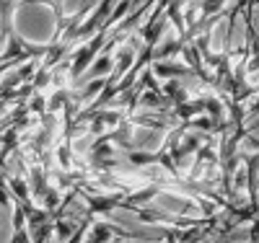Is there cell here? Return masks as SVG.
<instances>
[{
	"mask_svg": "<svg viewBox=\"0 0 259 243\" xmlns=\"http://www.w3.org/2000/svg\"><path fill=\"white\" fill-rule=\"evenodd\" d=\"M161 156H148V153H133L130 156V161H133L135 166H145V163H158Z\"/></svg>",
	"mask_w": 259,
	"mask_h": 243,
	"instance_id": "ba28073f",
	"label": "cell"
},
{
	"mask_svg": "<svg viewBox=\"0 0 259 243\" xmlns=\"http://www.w3.org/2000/svg\"><path fill=\"white\" fill-rule=\"evenodd\" d=\"M112 68V57L109 55H104V57H99L96 62H94V68H91V75H104L106 70Z\"/></svg>",
	"mask_w": 259,
	"mask_h": 243,
	"instance_id": "5b68a950",
	"label": "cell"
},
{
	"mask_svg": "<svg viewBox=\"0 0 259 243\" xmlns=\"http://www.w3.org/2000/svg\"><path fill=\"white\" fill-rule=\"evenodd\" d=\"M192 127H197V129H212V119L210 117H200V119H192Z\"/></svg>",
	"mask_w": 259,
	"mask_h": 243,
	"instance_id": "30bf717a",
	"label": "cell"
},
{
	"mask_svg": "<svg viewBox=\"0 0 259 243\" xmlns=\"http://www.w3.org/2000/svg\"><path fill=\"white\" fill-rule=\"evenodd\" d=\"M156 191H158V186H148L143 191H135L133 197H130V205H135V202H150L156 197Z\"/></svg>",
	"mask_w": 259,
	"mask_h": 243,
	"instance_id": "277c9868",
	"label": "cell"
},
{
	"mask_svg": "<svg viewBox=\"0 0 259 243\" xmlns=\"http://www.w3.org/2000/svg\"><path fill=\"white\" fill-rule=\"evenodd\" d=\"M8 184H11V189L16 191V197H18V202L24 205V207H29V189H26V181L21 179V176H13V179H11Z\"/></svg>",
	"mask_w": 259,
	"mask_h": 243,
	"instance_id": "7a4b0ae2",
	"label": "cell"
},
{
	"mask_svg": "<svg viewBox=\"0 0 259 243\" xmlns=\"http://www.w3.org/2000/svg\"><path fill=\"white\" fill-rule=\"evenodd\" d=\"M11 243H29V233L26 230H16V235L11 238Z\"/></svg>",
	"mask_w": 259,
	"mask_h": 243,
	"instance_id": "8fae6325",
	"label": "cell"
},
{
	"mask_svg": "<svg viewBox=\"0 0 259 243\" xmlns=\"http://www.w3.org/2000/svg\"><path fill=\"white\" fill-rule=\"evenodd\" d=\"M179 8H182L179 3L168 6V18H174V26H177V31H179V34H184V24H182V11H179Z\"/></svg>",
	"mask_w": 259,
	"mask_h": 243,
	"instance_id": "52a82bcc",
	"label": "cell"
},
{
	"mask_svg": "<svg viewBox=\"0 0 259 243\" xmlns=\"http://www.w3.org/2000/svg\"><path fill=\"white\" fill-rule=\"evenodd\" d=\"M0 205H11V194H8V189H3V186H0Z\"/></svg>",
	"mask_w": 259,
	"mask_h": 243,
	"instance_id": "7c38bea8",
	"label": "cell"
},
{
	"mask_svg": "<svg viewBox=\"0 0 259 243\" xmlns=\"http://www.w3.org/2000/svg\"><path fill=\"white\" fill-rule=\"evenodd\" d=\"M57 161L62 168H70V148L68 145H60L57 148Z\"/></svg>",
	"mask_w": 259,
	"mask_h": 243,
	"instance_id": "9c48e42d",
	"label": "cell"
},
{
	"mask_svg": "<svg viewBox=\"0 0 259 243\" xmlns=\"http://www.w3.org/2000/svg\"><path fill=\"white\" fill-rule=\"evenodd\" d=\"M161 78H171V80H177L182 75L189 73V68H184V65H177V62H156V68H153Z\"/></svg>",
	"mask_w": 259,
	"mask_h": 243,
	"instance_id": "6da1fadb",
	"label": "cell"
},
{
	"mask_svg": "<svg viewBox=\"0 0 259 243\" xmlns=\"http://www.w3.org/2000/svg\"><path fill=\"white\" fill-rule=\"evenodd\" d=\"M55 235H57L60 240L73 238V225H70V223H62V220H57V223H55Z\"/></svg>",
	"mask_w": 259,
	"mask_h": 243,
	"instance_id": "8992f818",
	"label": "cell"
},
{
	"mask_svg": "<svg viewBox=\"0 0 259 243\" xmlns=\"http://www.w3.org/2000/svg\"><path fill=\"white\" fill-rule=\"evenodd\" d=\"M112 235H114V228H112V225L99 223V225L94 228V240H91V243H106Z\"/></svg>",
	"mask_w": 259,
	"mask_h": 243,
	"instance_id": "3957f363",
	"label": "cell"
}]
</instances>
